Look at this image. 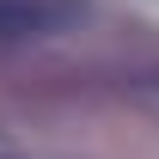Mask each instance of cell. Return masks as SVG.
<instances>
[{
    "instance_id": "obj_1",
    "label": "cell",
    "mask_w": 159,
    "mask_h": 159,
    "mask_svg": "<svg viewBox=\"0 0 159 159\" xmlns=\"http://www.w3.org/2000/svg\"><path fill=\"white\" fill-rule=\"evenodd\" d=\"M43 25V6L37 0H0V37H25Z\"/></svg>"
},
{
    "instance_id": "obj_2",
    "label": "cell",
    "mask_w": 159,
    "mask_h": 159,
    "mask_svg": "<svg viewBox=\"0 0 159 159\" xmlns=\"http://www.w3.org/2000/svg\"><path fill=\"white\" fill-rule=\"evenodd\" d=\"M141 92H147V98L159 104V74H147V80H141Z\"/></svg>"
}]
</instances>
